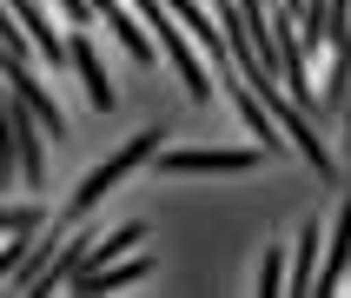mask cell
I'll return each mask as SVG.
<instances>
[{"label": "cell", "mask_w": 351, "mask_h": 298, "mask_svg": "<svg viewBox=\"0 0 351 298\" xmlns=\"http://www.w3.org/2000/svg\"><path fill=\"white\" fill-rule=\"evenodd\" d=\"M146 272H153V258H146V252H126V258H113V265H99V272H73V278H66V292H86V298L126 292V285H139Z\"/></svg>", "instance_id": "cell-6"}, {"label": "cell", "mask_w": 351, "mask_h": 298, "mask_svg": "<svg viewBox=\"0 0 351 298\" xmlns=\"http://www.w3.org/2000/svg\"><path fill=\"white\" fill-rule=\"evenodd\" d=\"M40 206H0V232H14V225H40Z\"/></svg>", "instance_id": "cell-13"}, {"label": "cell", "mask_w": 351, "mask_h": 298, "mask_svg": "<svg viewBox=\"0 0 351 298\" xmlns=\"http://www.w3.org/2000/svg\"><path fill=\"white\" fill-rule=\"evenodd\" d=\"M265 166V146H179L159 153V173H252Z\"/></svg>", "instance_id": "cell-2"}, {"label": "cell", "mask_w": 351, "mask_h": 298, "mask_svg": "<svg viewBox=\"0 0 351 298\" xmlns=\"http://www.w3.org/2000/svg\"><path fill=\"white\" fill-rule=\"evenodd\" d=\"M318 238H325V225H305L298 232V252H292V265H285V292H312V272H318Z\"/></svg>", "instance_id": "cell-9"}, {"label": "cell", "mask_w": 351, "mask_h": 298, "mask_svg": "<svg viewBox=\"0 0 351 298\" xmlns=\"http://www.w3.org/2000/svg\"><path fill=\"white\" fill-rule=\"evenodd\" d=\"M325 47H332V73H325V93H318V113H345V99H351V20H338Z\"/></svg>", "instance_id": "cell-7"}, {"label": "cell", "mask_w": 351, "mask_h": 298, "mask_svg": "<svg viewBox=\"0 0 351 298\" xmlns=\"http://www.w3.org/2000/svg\"><path fill=\"white\" fill-rule=\"evenodd\" d=\"M139 245H146V225H119V232L93 238V252H86V265H80V272H99V265H113V258L139 252Z\"/></svg>", "instance_id": "cell-10"}, {"label": "cell", "mask_w": 351, "mask_h": 298, "mask_svg": "<svg viewBox=\"0 0 351 298\" xmlns=\"http://www.w3.org/2000/svg\"><path fill=\"white\" fill-rule=\"evenodd\" d=\"M232 99H239V119L252 126V146H265V153H285V146H292V139H285V133L272 126V119H265V99H258L252 86H245V79L232 86Z\"/></svg>", "instance_id": "cell-8"}, {"label": "cell", "mask_w": 351, "mask_h": 298, "mask_svg": "<svg viewBox=\"0 0 351 298\" xmlns=\"http://www.w3.org/2000/svg\"><path fill=\"white\" fill-rule=\"evenodd\" d=\"M345 265H351V199L338 206L332 225H325V265L312 272V292H318V298H332V292H338V278H345Z\"/></svg>", "instance_id": "cell-5"}, {"label": "cell", "mask_w": 351, "mask_h": 298, "mask_svg": "<svg viewBox=\"0 0 351 298\" xmlns=\"http://www.w3.org/2000/svg\"><path fill=\"white\" fill-rule=\"evenodd\" d=\"M272 292H285V258L265 252V265H258V298H272Z\"/></svg>", "instance_id": "cell-12"}, {"label": "cell", "mask_w": 351, "mask_h": 298, "mask_svg": "<svg viewBox=\"0 0 351 298\" xmlns=\"http://www.w3.org/2000/svg\"><path fill=\"white\" fill-rule=\"evenodd\" d=\"M0 79H7V93H14L20 106L40 119V133H47V139H66V133H73V126H66V113H60V99L34 79V60H27V66H14V73H0Z\"/></svg>", "instance_id": "cell-3"}, {"label": "cell", "mask_w": 351, "mask_h": 298, "mask_svg": "<svg viewBox=\"0 0 351 298\" xmlns=\"http://www.w3.org/2000/svg\"><path fill=\"white\" fill-rule=\"evenodd\" d=\"M0 47H7L14 60H34V40L20 34V20H14V7H7V0H0Z\"/></svg>", "instance_id": "cell-11"}, {"label": "cell", "mask_w": 351, "mask_h": 298, "mask_svg": "<svg viewBox=\"0 0 351 298\" xmlns=\"http://www.w3.org/2000/svg\"><path fill=\"white\" fill-rule=\"evenodd\" d=\"M345 278H351V265H345Z\"/></svg>", "instance_id": "cell-15"}, {"label": "cell", "mask_w": 351, "mask_h": 298, "mask_svg": "<svg viewBox=\"0 0 351 298\" xmlns=\"http://www.w3.org/2000/svg\"><path fill=\"white\" fill-rule=\"evenodd\" d=\"M66 66L80 73V86H86V99H93V113H113V106H119L113 79H106V60H99V47H93L86 34H73V40H66Z\"/></svg>", "instance_id": "cell-4"}, {"label": "cell", "mask_w": 351, "mask_h": 298, "mask_svg": "<svg viewBox=\"0 0 351 298\" xmlns=\"http://www.w3.org/2000/svg\"><path fill=\"white\" fill-rule=\"evenodd\" d=\"M159 139H166V126H146V133H139V139H126L119 153H106V159L93 166V173H86V179L73 186V199H66V212H60V219H66V225H73V219H86V212L99 206V199H106V193L119 186V179H126V173H139V166H146V159L159 153Z\"/></svg>", "instance_id": "cell-1"}, {"label": "cell", "mask_w": 351, "mask_h": 298, "mask_svg": "<svg viewBox=\"0 0 351 298\" xmlns=\"http://www.w3.org/2000/svg\"><path fill=\"white\" fill-rule=\"evenodd\" d=\"M345 133H351V99H345Z\"/></svg>", "instance_id": "cell-14"}]
</instances>
